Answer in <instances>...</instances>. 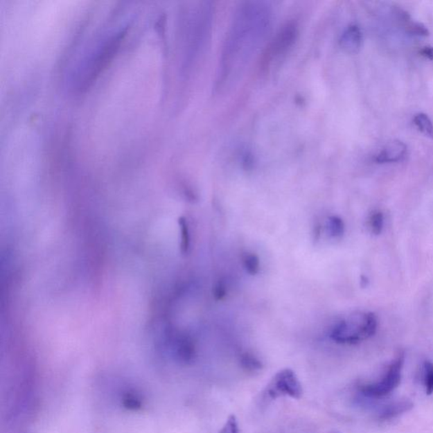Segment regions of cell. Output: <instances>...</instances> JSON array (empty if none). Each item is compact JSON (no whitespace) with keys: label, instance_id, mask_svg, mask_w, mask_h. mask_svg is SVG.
Returning <instances> with one entry per match:
<instances>
[{"label":"cell","instance_id":"cell-1","mask_svg":"<svg viewBox=\"0 0 433 433\" xmlns=\"http://www.w3.org/2000/svg\"><path fill=\"white\" fill-rule=\"evenodd\" d=\"M272 20L269 3L247 1L233 15L222 48L214 90L229 93L239 82L265 39Z\"/></svg>","mask_w":433,"mask_h":433},{"label":"cell","instance_id":"cell-2","mask_svg":"<svg viewBox=\"0 0 433 433\" xmlns=\"http://www.w3.org/2000/svg\"><path fill=\"white\" fill-rule=\"evenodd\" d=\"M214 8L203 1L188 10L185 26V64L187 70L197 67L204 58L212 37Z\"/></svg>","mask_w":433,"mask_h":433},{"label":"cell","instance_id":"cell-3","mask_svg":"<svg viewBox=\"0 0 433 433\" xmlns=\"http://www.w3.org/2000/svg\"><path fill=\"white\" fill-rule=\"evenodd\" d=\"M377 328L378 318L374 313H357L339 321L332 329L330 337L338 344H357L373 337Z\"/></svg>","mask_w":433,"mask_h":433},{"label":"cell","instance_id":"cell-4","mask_svg":"<svg viewBox=\"0 0 433 433\" xmlns=\"http://www.w3.org/2000/svg\"><path fill=\"white\" fill-rule=\"evenodd\" d=\"M404 362V353H398L396 359L390 363L388 370L380 381L361 386L360 391L363 396L369 398H382L392 393L400 385Z\"/></svg>","mask_w":433,"mask_h":433},{"label":"cell","instance_id":"cell-5","mask_svg":"<svg viewBox=\"0 0 433 433\" xmlns=\"http://www.w3.org/2000/svg\"><path fill=\"white\" fill-rule=\"evenodd\" d=\"M265 394L273 400L281 397L300 400L303 396V388L296 373L292 369H285L274 375L267 386Z\"/></svg>","mask_w":433,"mask_h":433},{"label":"cell","instance_id":"cell-6","mask_svg":"<svg viewBox=\"0 0 433 433\" xmlns=\"http://www.w3.org/2000/svg\"><path fill=\"white\" fill-rule=\"evenodd\" d=\"M407 147L400 141L394 140L389 141L381 148L375 155V162L378 164L396 163L404 159Z\"/></svg>","mask_w":433,"mask_h":433},{"label":"cell","instance_id":"cell-7","mask_svg":"<svg viewBox=\"0 0 433 433\" xmlns=\"http://www.w3.org/2000/svg\"><path fill=\"white\" fill-rule=\"evenodd\" d=\"M362 44V33L357 26H351L344 33L340 39L341 47L347 53L358 52Z\"/></svg>","mask_w":433,"mask_h":433},{"label":"cell","instance_id":"cell-8","mask_svg":"<svg viewBox=\"0 0 433 433\" xmlns=\"http://www.w3.org/2000/svg\"><path fill=\"white\" fill-rule=\"evenodd\" d=\"M413 408V404L409 401H401L398 403L389 405L383 409L381 414L380 419L387 421L396 418V417L401 415L405 412H407Z\"/></svg>","mask_w":433,"mask_h":433},{"label":"cell","instance_id":"cell-9","mask_svg":"<svg viewBox=\"0 0 433 433\" xmlns=\"http://www.w3.org/2000/svg\"><path fill=\"white\" fill-rule=\"evenodd\" d=\"M121 405L130 412H138L143 408V398L136 391L129 390L122 396Z\"/></svg>","mask_w":433,"mask_h":433},{"label":"cell","instance_id":"cell-10","mask_svg":"<svg viewBox=\"0 0 433 433\" xmlns=\"http://www.w3.org/2000/svg\"><path fill=\"white\" fill-rule=\"evenodd\" d=\"M414 124L423 135L433 138V124L426 114L420 113L414 117Z\"/></svg>","mask_w":433,"mask_h":433},{"label":"cell","instance_id":"cell-11","mask_svg":"<svg viewBox=\"0 0 433 433\" xmlns=\"http://www.w3.org/2000/svg\"><path fill=\"white\" fill-rule=\"evenodd\" d=\"M240 365L248 371H256L263 369L262 362L250 353H245L241 355Z\"/></svg>","mask_w":433,"mask_h":433},{"label":"cell","instance_id":"cell-12","mask_svg":"<svg viewBox=\"0 0 433 433\" xmlns=\"http://www.w3.org/2000/svg\"><path fill=\"white\" fill-rule=\"evenodd\" d=\"M328 229L331 236L339 238L344 233V221L339 217L332 216L328 218Z\"/></svg>","mask_w":433,"mask_h":433},{"label":"cell","instance_id":"cell-13","mask_svg":"<svg viewBox=\"0 0 433 433\" xmlns=\"http://www.w3.org/2000/svg\"><path fill=\"white\" fill-rule=\"evenodd\" d=\"M178 223L182 233V251L184 254H186L190 247L189 228H188L187 221L185 218H179Z\"/></svg>","mask_w":433,"mask_h":433},{"label":"cell","instance_id":"cell-14","mask_svg":"<svg viewBox=\"0 0 433 433\" xmlns=\"http://www.w3.org/2000/svg\"><path fill=\"white\" fill-rule=\"evenodd\" d=\"M244 267L248 274L256 275L260 270V260L256 254H247L243 259Z\"/></svg>","mask_w":433,"mask_h":433},{"label":"cell","instance_id":"cell-15","mask_svg":"<svg viewBox=\"0 0 433 433\" xmlns=\"http://www.w3.org/2000/svg\"><path fill=\"white\" fill-rule=\"evenodd\" d=\"M369 225L371 233H373L375 236L380 235L383 229L382 213L377 211V212H374L371 214L369 220Z\"/></svg>","mask_w":433,"mask_h":433},{"label":"cell","instance_id":"cell-16","mask_svg":"<svg viewBox=\"0 0 433 433\" xmlns=\"http://www.w3.org/2000/svg\"><path fill=\"white\" fill-rule=\"evenodd\" d=\"M424 379L426 393L431 396L433 394V363L431 362H425Z\"/></svg>","mask_w":433,"mask_h":433},{"label":"cell","instance_id":"cell-17","mask_svg":"<svg viewBox=\"0 0 433 433\" xmlns=\"http://www.w3.org/2000/svg\"><path fill=\"white\" fill-rule=\"evenodd\" d=\"M220 433H240L238 421L235 415H231L226 421Z\"/></svg>","mask_w":433,"mask_h":433},{"label":"cell","instance_id":"cell-18","mask_svg":"<svg viewBox=\"0 0 433 433\" xmlns=\"http://www.w3.org/2000/svg\"><path fill=\"white\" fill-rule=\"evenodd\" d=\"M227 294V288H226L225 283L223 281H220L216 283L213 289V297L216 301H221Z\"/></svg>","mask_w":433,"mask_h":433},{"label":"cell","instance_id":"cell-19","mask_svg":"<svg viewBox=\"0 0 433 433\" xmlns=\"http://www.w3.org/2000/svg\"><path fill=\"white\" fill-rule=\"evenodd\" d=\"M409 33L417 36H427L428 30L419 23H411L408 26Z\"/></svg>","mask_w":433,"mask_h":433},{"label":"cell","instance_id":"cell-20","mask_svg":"<svg viewBox=\"0 0 433 433\" xmlns=\"http://www.w3.org/2000/svg\"><path fill=\"white\" fill-rule=\"evenodd\" d=\"M421 55L424 56L425 58L432 60H433V48L429 47V46H427V47H424L421 51Z\"/></svg>","mask_w":433,"mask_h":433}]
</instances>
